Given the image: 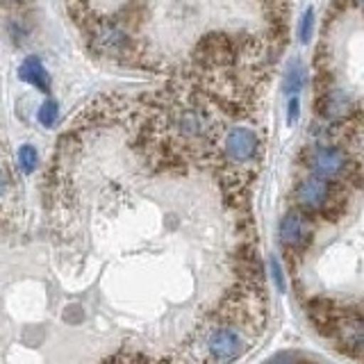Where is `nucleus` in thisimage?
Listing matches in <instances>:
<instances>
[{"label": "nucleus", "instance_id": "obj_1", "mask_svg": "<svg viewBox=\"0 0 364 364\" xmlns=\"http://www.w3.org/2000/svg\"><path fill=\"white\" fill-rule=\"evenodd\" d=\"M264 323V303L257 294L232 299L225 310L212 314L193 337L191 358L196 364H235L253 346Z\"/></svg>", "mask_w": 364, "mask_h": 364}, {"label": "nucleus", "instance_id": "obj_2", "mask_svg": "<svg viewBox=\"0 0 364 364\" xmlns=\"http://www.w3.org/2000/svg\"><path fill=\"white\" fill-rule=\"evenodd\" d=\"M294 203L296 210L310 214H323L330 216L339 210V193L337 187L330 180L307 176L303 178L294 189Z\"/></svg>", "mask_w": 364, "mask_h": 364}, {"label": "nucleus", "instance_id": "obj_3", "mask_svg": "<svg viewBox=\"0 0 364 364\" xmlns=\"http://www.w3.org/2000/svg\"><path fill=\"white\" fill-rule=\"evenodd\" d=\"M278 239L282 248H287L289 253H303L314 239V223L305 212L291 208L284 212L278 225Z\"/></svg>", "mask_w": 364, "mask_h": 364}, {"label": "nucleus", "instance_id": "obj_4", "mask_svg": "<svg viewBox=\"0 0 364 364\" xmlns=\"http://www.w3.org/2000/svg\"><path fill=\"white\" fill-rule=\"evenodd\" d=\"M307 171L310 176L323 178V180H341L350 171V159L344 151L333 146H316L314 151H310L305 159Z\"/></svg>", "mask_w": 364, "mask_h": 364}, {"label": "nucleus", "instance_id": "obj_5", "mask_svg": "<svg viewBox=\"0 0 364 364\" xmlns=\"http://www.w3.org/2000/svg\"><path fill=\"white\" fill-rule=\"evenodd\" d=\"M223 153L228 162L235 166L253 164L259 155V136L255 134V130L244 128V125L230 128L223 136Z\"/></svg>", "mask_w": 364, "mask_h": 364}, {"label": "nucleus", "instance_id": "obj_6", "mask_svg": "<svg viewBox=\"0 0 364 364\" xmlns=\"http://www.w3.org/2000/svg\"><path fill=\"white\" fill-rule=\"evenodd\" d=\"M330 337H335L337 346L344 350L346 355L360 358L364 362V314L339 310L337 323Z\"/></svg>", "mask_w": 364, "mask_h": 364}, {"label": "nucleus", "instance_id": "obj_7", "mask_svg": "<svg viewBox=\"0 0 364 364\" xmlns=\"http://www.w3.org/2000/svg\"><path fill=\"white\" fill-rule=\"evenodd\" d=\"M18 75H21V80H26V82H30L37 89L46 91V94L50 91V75H48V71H46V66L41 64L39 57L30 55L28 60L21 64Z\"/></svg>", "mask_w": 364, "mask_h": 364}, {"label": "nucleus", "instance_id": "obj_8", "mask_svg": "<svg viewBox=\"0 0 364 364\" xmlns=\"http://www.w3.org/2000/svg\"><path fill=\"white\" fill-rule=\"evenodd\" d=\"M305 82V71H303V64L301 62H291L287 66V73H284V91H287L289 98L299 96V91L303 89Z\"/></svg>", "mask_w": 364, "mask_h": 364}, {"label": "nucleus", "instance_id": "obj_9", "mask_svg": "<svg viewBox=\"0 0 364 364\" xmlns=\"http://www.w3.org/2000/svg\"><path fill=\"white\" fill-rule=\"evenodd\" d=\"M350 109V102L344 94H333V96H328L326 100V105H323V112H326V117L328 119H339V117H344V114Z\"/></svg>", "mask_w": 364, "mask_h": 364}, {"label": "nucleus", "instance_id": "obj_10", "mask_svg": "<svg viewBox=\"0 0 364 364\" xmlns=\"http://www.w3.org/2000/svg\"><path fill=\"white\" fill-rule=\"evenodd\" d=\"M37 162H39V155H37V151H34V146L26 144V146L18 148V164L26 173H32V171L37 168Z\"/></svg>", "mask_w": 364, "mask_h": 364}, {"label": "nucleus", "instance_id": "obj_11", "mask_svg": "<svg viewBox=\"0 0 364 364\" xmlns=\"http://www.w3.org/2000/svg\"><path fill=\"white\" fill-rule=\"evenodd\" d=\"M57 114H60V109H57V102L55 100H46L43 105L39 107L41 125H46V128H53L55 121H57Z\"/></svg>", "mask_w": 364, "mask_h": 364}, {"label": "nucleus", "instance_id": "obj_12", "mask_svg": "<svg viewBox=\"0 0 364 364\" xmlns=\"http://www.w3.org/2000/svg\"><path fill=\"white\" fill-rule=\"evenodd\" d=\"M269 271H271V276H273V282H276V287H278L280 291L287 289V280H284V271H282V267H280L278 257H271V259H269Z\"/></svg>", "mask_w": 364, "mask_h": 364}, {"label": "nucleus", "instance_id": "obj_13", "mask_svg": "<svg viewBox=\"0 0 364 364\" xmlns=\"http://www.w3.org/2000/svg\"><path fill=\"white\" fill-rule=\"evenodd\" d=\"M267 364H305V360L296 355V353L282 350V353H276L273 358H269Z\"/></svg>", "mask_w": 364, "mask_h": 364}, {"label": "nucleus", "instance_id": "obj_14", "mask_svg": "<svg viewBox=\"0 0 364 364\" xmlns=\"http://www.w3.org/2000/svg\"><path fill=\"white\" fill-rule=\"evenodd\" d=\"M312 28H314V11L312 9H307L305 11V16L301 21V41L307 43L312 37Z\"/></svg>", "mask_w": 364, "mask_h": 364}, {"label": "nucleus", "instance_id": "obj_15", "mask_svg": "<svg viewBox=\"0 0 364 364\" xmlns=\"http://www.w3.org/2000/svg\"><path fill=\"white\" fill-rule=\"evenodd\" d=\"M107 364H151V362L141 355H119V358L109 360Z\"/></svg>", "mask_w": 364, "mask_h": 364}, {"label": "nucleus", "instance_id": "obj_16", "mask_svg": "<svg viewBox=\"0 0 364 364\" xmlns=\"http://www.w3.org/2000/svg\"><path fill=\"white\" fill-rule=\"evenodd\" d=\"M7 189H9V178H7V173H5V171L0 168V200L5 198Z\"/></svg>", "mask_w": 364, "mask_h": 364}, {"label": "nucleus", "instance_id": "obj_17", "mask_svg": "<svg viewBox=\"0 0 364 364\" xmlns=\"http://www.w3.org/2000/svg\"><path fill=\"white\" fill-rule=\"evenodd\" d=\"M299 119V98H289V123Z\"/></svg>", "mask_w": 364, "mask_h": 364}, {"label": "nucleus", "instance_id": "obj_18", "mask_svg": "<svg viewBox=\"0 0 364 364\" xmlns=\"http://www.w3.org/2000/svg\"><path fill=\"white\" fill-rule=\"evenodd\" d=\"M5 3H21V0H5Z\"/></svg>", "mask_w": 364, "mask_h": 364}, {"label": "nucleus", "instance_id": "obj_19", "mask_svg": "<svg viewBox=\"0 0 364 364\" xmlns=\"http://www.w3.org/2000/svg\"><path fill=\"white\" fill-rule=\"evenodd\" d=\"M358 3H360V5H364V0H358Z\"/></svg>", "mask_w": 364, "mask_h": 364}]
</instances>
